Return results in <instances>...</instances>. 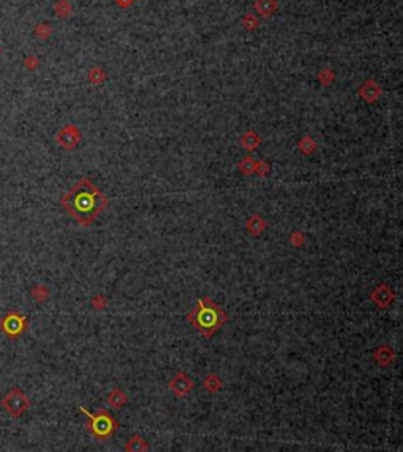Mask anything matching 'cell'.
Here are the masks:
<instances>
[{
  "mask_svg": "<svg viewBox=\"0 0 403 452\" xmlns=\"http://www.w3.org/2000/svg\"><path fill=\"white\" fill-rule=\"evenodd\" d=\"M25 328H27V318L19 312H8L3 320L0 321V329L10 339H16L21 336Z\"/></svg>",
  "mask_w": 403,
  "mask_h": 452,
  "instance_id": "5",
  "label": "cell"
},
{
  "mask_svg": "<svg viewBox=\"0 0 403 452\" xmlns=\"http://www.w3.org/2000/svg\"><path fill=\"white\" fill-rule=\"evenodd\" d=\"M2 407L11 414V417H19L30 407V400L19 388H11L2 399Z\"/></svg>",
  "mask_w": 403,
  "mask_h": 452,
  "instance_id": "4",
  "label": "cell"
},
{
  "mask_svg": "<svg viewBox=\"0 0 403 452\" xmlns=\"http://www.w3.org/2000/svg\"><path fill=\"white\" fill-rule=\"evenodd\" d=\"M187 321L200 332L203 337H213L228 321V315L214 303L211 298H200L195 309L187 314Z\"/></svg>",
  "mask_w": 403,
  "mask_h": 452,
  "instance_id": "2",
  "label": "cell"
},
{
  "mask_svg": "<svg viewBox=\"0 0 403 452\" xmlns=\"http://www.w3.org/2000/svg\"><path fill=\"white\" fill-rule=\"evenodd\" d=\"M265 228H267V221L260 215H252L246 221V230L252 236H260L265 232Z\"/></svg>",
  "mask_w": 403,
  "mask_h": 452,
  "instance_id": "9",
  "label": "cell"
},
{
  "mask_svg": "<svg viewBox=\"0 0 403 452\" xmlns=\"http://www.w3.org/2000/svg\"><path fill=\"white\" fill-rule=\"evenodd\" d=\"M107 404L112 407L114 410H120V408H123L128 404V397H126V394L122 389L115 388V389H112V391L109 392Z\"/></svg>",
  "mask_w": 403,
  "mask_h": 452,
  "instance_id": "10",
  "label": "cell"
},
{
  "mask_svg": "<svg viewBox=\"0 0 403 452\" xmlns=\"http://www.w3.org/2000/svg\"><path fill=\"white\" fill-rule=\"evenodd\" d=\"M60 203H62L63 210L68 215L76 219L77 224L82 227H89L107 208L109 199L89 178H81L63 195Z\"/></svg>",
  "mask_w": 403,
  "mask_h": 452,
  "instance_id": "1",
  "label": "cell"
},
{
  "mask_svg": "<svg viewBox=\"0 0 403 452\" xmlns=\"http://www.w3.org/2000/svg\"><path fill=\"white\" fill-rule=\"evenodd\" d=\"M91 308L95 311H104L107 308V298L104 295H96L91 298Z\"/></svg>",
  "mask_w": 403,
  "mask_h": 452,
  "instance_id": "15",
  "label": "cell"
},
{
  "mask_svg": "<svg viewBox=\"0 0 403 452\" xmlns=\"http://www.w3.org/2000/svg\"><path fill=\"white\" fill-rule=\"evenodd\" d=\"M77 131H74L73 128H66L65 131H62V134L58 136V142L63 145L65 148H73L74 145L77 143Z\"/></svg>",
  "mask_w": 403,
  "mask_h": 452,
  "instance_id": "11",
  "label": "cell"
},
{
  "mask_svg": "<svg viewBox=\"0 0 403 452\" xmlns=\"http://www.w3.org/2000/svg\"><path fill=\"white\" fill-rule=\"evenodd\" d=\"M243 142H244V145H246L247 148H254L255 145L259 143V139H257L254 134H247L246 137L243 139Z\"/></svg>",
  "mask_w": 403,
  "mask_h": 452,
  "instance_id": "19",
  "label": "cell"
},
{
  "mask_svg": "<svg viewBox=\"0 0 403 452\" xmlns=\"http://www.w3.org/2000/svg\"><path fill=\"white\" fill-rule=\"evenodd\" d=\"M290 244L295 247H301L304 244V235L301 232H293L290 235Z\"/></svg>",
  "mask_w": 403,
  "mask_h": 452,
  "instance_id": "16",
  "label": "cell"
},
{
  "mask_svg": "<svg viewBox=\"0 0 403 452\" xmlns=\"http://www.w3.org/2000/svg\"><path fill=\"white\" fill-rule=\"evenodd\" d=\"M239 169H241L244 174H251L252 170L255 169V166H254V161H252V159H244L243 163L239 164Z\"/></svg>",
  "mask_w": 403,
  "mask_h": 452,
  "instance_id": "18",
  "label": "cell"
},
{
  "mask_svg": "<svg viewBox=\"0 0 403 452\" xmlns=\"http://www.w3.org/2000/svg\"><path fill=\"white\" fill-rule=\"evenodd\" d=\"M203 388L207 389L210 394H216L222 389V380L218 377V375L210 373L207 378L203 380Z\"/></svg>",
  "mask_w": 403,
  "mask_h": 452,
  "instance_id": "12",
  "label": "cell"
},
{
  "mask_svg": "<svg viewBox=\"0 0 403 452\" xmlns=\"http://www.w3.org/2000/svg\"><path fill=\"white\" fill-rule=\"evenodd\" d=\"M32 298L37 300L38 303H45L49 298V290L46 285H37L35 288L32 290Z\"/></svg>",
  "mask_w": 403,
  "mask_h": 452,
  "instance_id": "14",
  "label": "cell"
},
{
  "mask_svg": "<svg viewBox=\"0 0 403 452\" xmlns=\"http://www.w3.org/2000/svg\"><path fill=\"white\" fill-rule=\"evenodd\" d=\"M299 147H301V150L306 153V155H311V153L313 151V148H315V143L311 140V137H304L301 140V143H299Z\"/></svg>",
  "mask_w": 403,
  "mask_h": 452,
  "instance_id": "17",
  "label": "cell"
},
{
  "mask_svg": "<svg viewBox=\"0 0 403 452\" xmlns=\"http://www.w3.org/2000/svg\"><path fill=\"white\" fill-rule=\"evenodd\" d=\"M370 301L375 304V306H378L380 309H388L389 306L394 303V300H396V292L389 287V285H386V284H381V285H378L375 290H372L370 292Z\"/></svg>",
  "mask_w": 403,
  "mask_h": 452,
  "instance_id": "7",
  "label": "cell"
},
{
  "mask_svg": "<svg viewBox=\"0 0 403 452\" xmlns=\"http://www.w3.org/2000/svg\"><path fill=\"white\" fill-rule=\"evenodd\" d=\"M79 410L87 416L89 424L87 430L99 441L109 440L110 437H114L115 432L118 430V421L110 414L104 408H99L96 413H90L87 408L81 407Z\"/></svg>",
  "mask_w": 403,
  "mask_h": 452,
  "instance_id": "3",
  "label": "cell"
},
{
  "mask_svg": "<svg viewBox=\"0 0 403 452\" xmlns=\"http://www.w3.org/2000/svg\"><path fill=\"white\" fill-rule=\"evenodd\" d=\"M126 451H131V452H142V451H148V443L145 441L142 437L139 435H134V437L126 443L125 446Z\"/></svg>",
  "mask_w": 403,
  "mask_h": 452,
  "instance_id": "13",
  "label": "cell"
},
{
  "mask_svg": "<svg viewBox=\"0 0 403 452\" xmlns=\"http://www.w3.org/2000/svg\"><path fill=\"white\" fill-rule=\"evenodd\" d=\"M194 388H195L194 380L184 372H178L169 383V389L172 391V394L175 397H179V399L186 397Z\"/></svg>",
  "mask_w": 403,
  "mask_h": 452,
  "instance_id": "6",
  "label": "cell"
},
{
  "mask_svg": "<svg viewBox=\"0 0 403 452\" xmlns=\"http://www.w3.org/2000/svg\"><path fill=\"white\" fill-rule=\"evenodd\" d=\"M394 360H396V353L388 345H381L373 352V361L376 364H380L381 367H389L394 362Z\"/></svg>",
  "mask_w": 403,
  "mask_h": 452,
  "instance_id": "8",
  "label": "cell"
}]
</instances>
